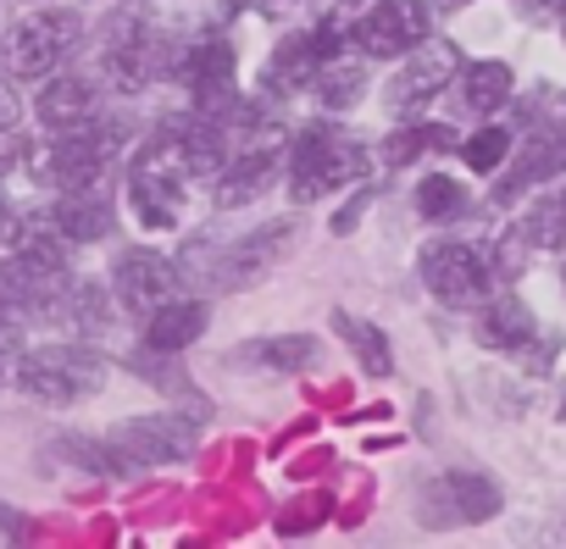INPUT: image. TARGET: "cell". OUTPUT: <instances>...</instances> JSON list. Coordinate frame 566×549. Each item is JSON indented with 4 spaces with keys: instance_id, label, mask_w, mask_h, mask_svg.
I'll list each match as a JSON object with an SVG mask.
<instances>
[{
    "instance_id": "d6986e66",
    "label": "cell",
    "mask_w": 566,
    "mask_h": 549,
    "mask_svg": "<svg viewBox=\"0 0 566 549\" xmlns=\"http://www.w3.org/2000/svg\"><path fill=\"white\" fill-rule=\"evenodd\" d=\"M40 123L56 128V134L95 123V84H84V78H73V73L51 78V84L40 89Z\"/></svg>"
},
{
    "instance_id": "9a60e30c",
    "label": "cell",
    "mask_w": 566,
    "mask_h": 549,
    "mask_svg": "<svg viewBox=\"0 0 566 549\" xmlns=\"http://www.w3.org/2000/svg\"><path fill=\"white\" fill-rule=\"evenodd\" d=\"M239 372H272V378H290L306 361H317V339L312 334H272V339H250L228 356Z\"/></svg>"
},
{
    "instance_id": "277c9868",
    "label": "cell",
    "mask_w": 566,
    "mask_h": 549,
    "mask_svg": "<svg viewBox=\"0 0 566 549\" xmlns=\"http://www.w3.org/2000/svg\"><path fill=\"white\" fill-rule=\"evenodd\" d=\"M84 40V18L78 12H34L23 23L7 29V45H0V62H7L12 78H51Z\"/></svg>"
},
{
    "instance_id": "2e32d148",
    "label": "cell",
    "mask_w": 566,
    "mask_h": 549,
    "mask_svg": "<svg viewBox=\"0 0 566 549\" xmlns=\"http://www.w3.org/2000/svg\"><path fill=\"white\" fill-rule=\"evenodd\" d=\"M51 222H56L73 244H95V239H106V233H112L117 211H112V200H106V194H101V183H95V189H67V194L56 200Z\"/></svg>"
},
{
    "instance_id": "8fae6325",
    "label": "cell",
    "mask_w": 566,
    "mask_h": 549,
    "mask_svg": "<svg viewBox=\"0 0 566 549\" xmlns=\"http://www.w3.org/2000/svg\"><path fill=\"white\" fill-rule=\"evenodd\" d=\"M356 51L361 56H406L428 40V0H378V7L356 23Z\"/></svg>"
},
{
    "instance_id": "52a82bcc",
    "label": "cell",
    "mask_w": 566,
    "mask_h": 549,
    "mask_svg": "<svg viewBox=\"0 0 566 549\" xmlns=\"http://www.w3.org/2000/svg\"><path fill=\"white\" fill-rule=\"evenodd\" d=\"M422 284L444 306H483L489 300V261L467 239H433L422 250Z\"/></svg>"
},
{
    "instance_id": "5b68a950",
    "label": "cell",
    "mask_w": 566,
    "mask_h": 549,
    "mask_svg": "<svg viewBox=\"0 0 566 549\" xmlns=\"http://www.w3.org/2000/svg\"><path fill=\"white\" fill-rule=\"evenodd\" d=\"M123 150V128L112 123H84V128H67L51 156H45V178L67 194V189H95L106 178V167L117 161Z\"/></svg>"
},
{
    "instance_id": "7a4b0ae2",
    "label": "cell",
    "mask_w": 566,
    "mask_h": 549,
    "mask_svg": "<svg viewBox=\"0 0 566 549\" xmlns=\"http://www.w3.org/2000/svg\"><path fill=\"white\" fill-rule=\"evenodd\" d=\"M18 383L40 405H73L106 383V361L84 345H40L18 361Z\"/></svg>"
},
{
    "instance_id": "4fadbf2b",
    "label": "cell",
    "mask_w": 566,
    "mask_h": 549,
    "mask_svg": "<svg viewBox=\"0 0 566 549\" xmlns=\"http://www.w3.org/2000/svg\"><path fill=\"white\" fill-rule=\"evenodd\" d=\"M455 78V51L450 45H422L411 62H400V73L389 78V112L395 117H417L444 84Z\"/></svg>"
},
{
    "instance_id": "484cf974",
    "label": "cell",
    "mask_w": 566,
    "mask_h": 549,
    "mask_svg": "<svg viewBox=\"0 0 566 549\" xmlns=\"http://www.w3.org/2000/svg\"><path fill=\"white\" fill-rule=\"evenodd\" d=\"M433 145H455V134L444 128V123H417V128H400V134H389V167H406V161H417L422 150H433Z\"/></svg>"
},
{
    "instance_id": "d4e9b609",
    "label": "cell",
    "mask_w": 566,
    "mask_h": 549,
    "mask_svg": "<svg viewBox=\"0 0 566 549\" xmlns=\"http://www.w3.org/2000/svg\"><path fill=\"white\" fill-rule=\"evenodd\" d=\"M67 244H73V239H67V233L51 222V228H29L18 250H23V255H29V261L45 272V278H67Z\"/></svg>"
},
{
    "instance_id": "cb8c5ba5",
    "label": "cell",
    "mask_w": 566,
    "mask_h": 549,
    "mask_svg": "<svg viewBox=\"0 0 566 549\" xmlns=\"http://www.w3.org/2000/svg\"><path fill=\"white\" fill-rule=\"evenodd\" d=\"M367 89V73H361V62H350V56H334V62H323V73H317V95H323V106H356V95Z\"/></svg>"
},
{
    "instance_id": "1f68e13d",
    "label": "cell",
    "mask_w": 566,
    "mask_h": 549,
    "mask_svg": "<svg viewBox=\"0 0 566 549\" xmlns=\"http://www.w3.org/2000/svg\"><path fill=\"white\" fill-rule=\"evenodd\" d=\"M7 372H18V356H12V345H7V339H0V378H7Z\"/></svg>"
},
{
    "instance_id": "e0dca14e",
    "label": "cell",
    "mask_w": 566,
    "mask_h": 549,
    "mask_svg": "<svg viewBox=\"0 0 566 549\" xmlns=\"http://www.w3.org/2000/svg\"><path fill=\"white\" fill-rule=\"evenodd\" d=\"M206 323H211V306H206V300H167V306L150 317L145 345H150L156 356H178L184 345H195V339L206 334Z\"/></svg>"
},
{
    "instance_id": "ffe728a7",
    "label": "cell",
    "mask_w": 566,
    "mask_h": 549,
    "mask_svg": "<svg viewBox=\"0 0 566 549\" xmlns=\"http://www.w3.org/2000/svg\"><path fill=\"white\" fill-rule=\"evenodd\" d=\"M533 334H538V328H533V312H527L516 295H500V300H489V306L478 312V339L494 345V350H527Z\"/></svg>"
},
{
    "instance_id": "9c48e42d",
    "label": "cell",
    "mask_w": 566,
    "mask_h": 549,
    "mask_svg": "<svg viewBox=\"0 0 566 549\" xmlns=\"http://www.w3.org/2000/svg\"><path fill=\"white\" fill-rule=\"evenodd\" d=\"M178 278H184V272H178L167 255H156V250H123V255H117V272H112L123 312H134V317H145V323H150L167 300H178Z\"/></svg>"
},
{
    "instance_id": "4316f807",
    "label": "cell",
    "mask_w": 566,
    "mask_h": 549,
    "mask_svg": "<svg viewBox=\"0 0 566 549\" xmlns=\"http://www.w3.org/2000/svg\"><path fill=\"white\" fill-rule=\"evenodd\" d=\"M505 156H511V134H505V128H483V134H472V139L461 145V161H467L472 172H500Z\"/></svg>"
},
{
    "instance_id": "ac0fdd59",
    "label": "cell",
    "mask_w": 566,
    "mask_h": 549,
    "mask_svg": "<svg viewBox=\"0 0 566 549\" xmlns=\"http://www.w3.org/2000/svg\"><path fill=\"white\" fill-rule=\"evenodd\" d=\"M560 167H566V134H560V128H538V134H533V145H527V156L500 178L494 200H516L522 189L544 183V178H549V172H560Z\"/></svg>"
},
{
    "instance_id": "4dcf8cb0",
    "label": "cell",
    "mask_w": 566,
    "mask_h": 549,
    "mask_svg": "<svg viewBox=\"0 0 566 549\" xmlns=\"http://www.w3.org/2000/svg\"><path fill=\"white\" fill-rule=\"evenodd\" d=\"M12 123H18V89L0 78V128H12Z\"/></svg>"
},
{
    "instance_id": "30bf717a",
    "label": "cell",
    "mask_w": 566,
    "mask_h": 549,
    "mask_svg": "<svg viewBox=\"0 0 566 549\" xmlns=\"http://www.w3.org/2000/svg\"><path fill=\"white\" fill-rule=\"evenodd\" d=\"M500 510V488L483 472H444L422 488V521L428 527H467Z\"/></svg>"
},
{
    "instance_id": "7402d4cb",
    "label": "cell",
    "mask_w": 566,
    "mask_h": 549,
    "mask_svg": "<svg viewBox=\"0 0 566 549\" xmlns=\"http://www.w3.org/2000/svg\"><path fill=\"white\" fill-rule=\"evenodd\" d=\"M461 101L472 112H500L511 101V67L505 62H478L461 73Z\"/></svg>"
},
{
    "instance_id": "5bb4252c",
    "label": "cell",
    "mask_w": 566,
    "mask_h": 549,
    "mask_svg": "<svg viewBox=\"0 0 566 549\" xmlns=\"http://www.w3.org/2000/svg\"><path fill=\"white\" fill-rule=\"evenodd\" d=\"M178 84L195 95V106H228V84H233V45L228 40H200L178 56Z\"/></svg>"
},
{
    "instance_id": "6da1fadb",
    "label": "cell",
    "mask_w": 566,
    "mask_h": 549,
    "mask_svg": "<svg viewBox=\"0 0 566 549\" xmlns=\"http://www.w3.org/2000/svg\"><path fill=\"white\" fill-rule=\"evenodd\" d=\"M295 244H301V228L290 217H283V222H261V228H250L239 239H222V244L217 239H189L184 255H178V272L195 278V284H206V289H250Z\"/></svg>"
},
{
    "instance_id": "83f0119b",
    "label": "cell",
    "mask_w": 566,
    "mask_h": 549,
    "mask_svg": "<svg viewBox=\"0 0 566 549\" xmlns=\"http://www.w3.org/2000/svg\"><path fill=\"white\" fill-rule=\"evenodd\" d=\"M472 200L461 194V183L455 178H428L422 189H417V211L422 217H433V222H444V217H461Z\"/></svg>"
},
{
    "instance_id": "7c38bea8",
    "label": "cell",
    "mask_w": 566,
    "mask_h": 549,
    "mask_svg": "<svg viewBox=\"0 0 566 549\" xmlns=\"http://www.w3.org/2000/svg\"><path fill=\"white\" fill-rule=\"evenodd\" d=\"M178 62H172V51H167V40L156 34V29H145V23H134V18H123L117 23V40L106 45V78L117 84V89H145V84H156L161 73H172Z\"/></svg>"
},
{
    "instance_id": "8992f818",
    "label": "cell",
    "mask_w": 566,
    "mask_h": 549,
    "mask_svg": "<svg viewBox=\"0 0 566 549\" xmlns=\"http://www.w3.org/2000/svg\"><path fill=\"white\" fill-rule=\"evenodd\" d=\"M290 139H283V128H272V123H250L244 128V139L233 145V156H228V167L211 178V189H217V205H244L250 194H261L266 183H272V172H277V161L290 156L283 150Z\"/></svg>"
},
{
    "instance_id": "ba28073f",
    "label": "cell",
    "mask_w": 566,
    "mask_h": 549,
    "mask_svg": "<svg viewBox=\"0 0 566 549\" xmlns=\"http://www.w3.org/2000/svg\"><path fill=\"white\" fill-rule=\"evenodd\" d=\"M195 444H200L195 416H172V411H161V416H134V422H123V427L112 433L117 461H139V466L184 461V455H195Z\"/></svg>"
},
{
    "instance_id": "603a6c76",
    "label": "cell",
    "mask_w": 566,
    "mask_h": 549,
    "mask_svg": "<svg viewBox=\"0 0 566 549\" xmlns=\"http://www.w3.org/2000/svg\"><path fill=\"white\" fill-rule=\"evenodd\" d=\"M339 334H345V345L361 356V372H367V378H389L395 350H389L384 328H373L367 317H345V312H339Z\"/></svg>"
},
{
    "instance_id": "44dd1931",
    "label": "cell",
    "mask_w": 566,
    "mask_h": 549,
    "mask_svg": "<svg viewBox=\"0 0 566 549\" xmlns=\"http://www.w3.org/2000/svg\"><path fill=\"white\" fill-rule=\"evenodd\" d=\"M511 239H516V244H533V250H555V244H566V189H560V194H544V200L516 222Z\"/></svg>"
},
{
    "instance_id": "f546056e",
    "label": "cell",
    "mask_w": 566,
    "mask_h": 549,
    "mask_svg": "<svg viewBox=\"0 0 566 549\" xmlns=\"http://www.w3.org/2000/svg\"><path fill=\"white\" fill-rule=\"evenodd\" d=\"M23 233H29V228H23V217H18L7 200H0V250H7V244H23Z\"/></svg>"
},
{
    "instance_id": "f1b7e54d",
    "label": "cell",
    "mask_w": 566,
    "mask_h": 549,
    "mask_svg": "<svg viewBox=\"0 0 566 549\" xmlns=\"http://www.w3.org/2000/svg\"><path fill=\"white\" fill-rule=\"evenodd\" d=\"M23 161H29V145H23V134L0 128V178H7V172H18Z\"/></svg>"
},
{
    "instance_id": "3957f363",
    "label": "cell",
    "mask_w": 566,
    "mask_h": 549,
    "mask_svg": "<svg viewBox=\"0 0 566 549\" xmlns=\"http://www.w3.org/2000/svg\"><path fill=\"white\" fill-rule=\"evenodd\" d=\"M290 156H295V167H290L295 200H323V194H334V189H345V183H356V178L367 172L361 145H356L350 134L328 128V123L306 128Z\"/></svg>"
}]
</instances>
